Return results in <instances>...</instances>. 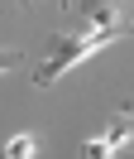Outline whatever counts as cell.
<instances>
[{
    "label": "cell",
    "instance_id": "obj_6",
    "mask_svg": "<svg viewBox=\"0 0 134 159\" xmlns=\"http://www.w3.org/2000/svg\"><path fill=\"white\" fill-rule=\"evenodd\" d=\"M19 63H24V53H0V72H15Z\"/></svg>",
    "mask_w": 134,
    "mask_h": 159
},
{
    "label": "cell",
    "instance_id": "obj_2",
    "mask_svg": "<svg viewBox=\"0 0 134 159\" xmlns=\"http://www.w3.org/2000/svg\"><path fill=\"white\" fill-rule=\"evenodd\" d=\"M77 20L82 34H124L115 20V0H77Z\"/></svg>",
    "mask_w": 134,
    "mask_h": 159
},
{
    "label": "cell",
    "instance_id": "obj_1",
    "mask_svg": "<svg viewBox=\"0 0 134 159\" xmlns=\"http://www.w3.org/2000/svg\"><path fill=\"white\" fill-rule=\"evenodd\" d=\"M115 39H120V34H53V39H48V58L38 63L34 82L38 87H53L57 72L77 68L82 58H91L96 48H105V43H115Z\"/></svg>",
    "mask_w": 134,
    "mask_h": 159
},
{
    "label": "cell",
    "instance_id": "obj_3",
    "mask_svg": "<svg viewBox=\"0 0 134 159\" xmlns=\"http://www.w3.org/2000/svg\"><path fill=\"white\" fill-rule=\"evenodd\" d=\"M129 135H134V106H129V101H120V106H115V116H110V125H105V145L120 149Z\"/></svg>",
    "mask_w": 134,
    "mask_h": 159
},
{
    "label": "cell",
    "instance_id": "obj_7",
    "mask_svg": "<svg viewBox=\"0 0 134 159\" xmlns=\"http://www.w3.org/2000/svg\"><path fill=\"white\" fill-rule=\"evenodd\" d=\"M124 159H134V154H124Z\"/></svg>",
    "mask_w": 134,
    "mask_h": 159
},
{
    "label": "cell",
    "instance_id": "obj_5",
    "mask_svg": "<svg viewBox=\"0 0 134 159\" xmlns=\"http://www.w3.org/2000/svg\"><path fill=\"white\" fill-rule=\"evenodd\" d=\"M77 159H115V149L105 145V140H86V145L77 149Z\"/></svg>",
    "mask_w": 134,
    "mask_h": 159
},
{
    "label": "cell",
    "instance_id": "obj_4",
    "mask_svg": "<svg viewBox=\"0 0 134 159\" xmlns=\"http://www.w3.org/2000/svg\"><path fill=\"white\" fill-rule=\"evenodd\" d=\"M38 154V140L29 135V130H19V135H10L5 145H0V159H34Z\"/></svg>",
    "mask_w": 134,
    "mask_h": 159
}]
</instances>
